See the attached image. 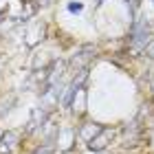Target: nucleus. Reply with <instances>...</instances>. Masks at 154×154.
<instances>
[{"label":"nucleus","instance_id":"nucleus-1","mask_svg":"<svg viewBox=\"0 0 154 154\" xmlns=\"http://www.w3.org/2000/svg\"><path fill=\"white\" fill-rule=\"evenodd\" d=\"M13 141H16V139H13V134H7L5 141H2V145H0V152H2V154H9L11 148H13Z\"/></svg>","mask_w":154,"mask_h":154},{"label":"nucleus","instance_id":"nucleus-2","mask_svg":"<svg viewBox=\"0 0 154 154\" xmlns=\"http://www.w3.org/2000/svg\"><path fill=\"white\" fill-rule=\"evenodd\" d=\"M68 9H73V11H79V9H82V5H79V2H73V5H68Z\"/></svg>","mask_w":154,"mask_h":154}]
</instances>
